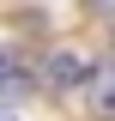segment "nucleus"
Here are the masks:
<instances>
[{"mask_svg":"<svg viewBox=\"0 0 115 121\" xmlns=\"http://www.w3.org/2000/svg\"><path fill=\"white\" fill-rule=\"evenodd\" d=\"M24 85V73H18V60L12 55H0V91H18Z\"/></svg>","mask_w":115,"mask_h":121,"instance_id":"nucleus-3","label":"nucleus"},{"mask_svg":"<svg viewBox=\"0 0 115 121\" xmlns=\"http://www.w3.org/2000/svg\"><path fill=\"white\" fill-rule=\"evenodd\" d=\"M0 121H6V115H0Z\"/></svg>","mask_w":115,"mask_h":121,"instance_id":"nucleus-5","label":"nucleus"},{"mask_svg":"<svg viewBox=\"0 0 115 121\" xmlns=\"http://www.w3.org/2000/svg\"><path fill=\"white\" fill-rule=\"evenodd\" d=\"M91 6H97V12H115V0H91Z\"/></svg>","mask_w":115,"mask_h":121,"instance_id":"nucleus-4","label":"nucleus"},{"mask_svg":"<svg viewBox=\"0 0 115 121\" xmlns=\"http://www.w3.org/2000/svg\"><path fill=\"white\" fill-rule=\"evenodd\" d=\"M91 103H97V115L115 121V67H103V73L91 79Z\"/></svg>","mask_w":115,"mask_h":121,"instance_id":"nucleus-2","label":"nucleus"},{"mask_svg":"<svg viewBox=\"0 0 115 121\" xmlns=\"http://www.w3.org/2000/svg\"><path fill=\"white\" fill-rule=\"evenodd\" d=\"M91 79V67L79 55H73V48H61V55H49V85H85Z\"/></svg>","mask_w":115,"mask_h":121,"instance_id":"nucleus-1","label":"nucleus"}]
</instances>
